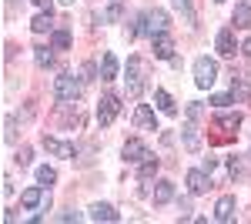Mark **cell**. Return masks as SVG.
I'll return each mask as SVG.
<instances>
[{"label": "cell", "instance_id": "6da1fadb", "mask_svg": "<svg viewBox=\"0 0 251 224\" xmlns=\"http://www.w3.org/2000/svg\"><path fill=\"white\" fill-rule=\"evenodd\" d=\"M127 97H141V91L148 87V60L141 57H131L127 60Z\"/></svg>", "mask_w": 251, "mask_h": 224}, {"label": "cell", "instance_id": "7a4b0ae2", "mask_svg": "<svg viewBox=\"0 0 251 224\" xmlns=\"http://www.w3.org/2000/svg\"><path fill=\"white\" fill-rule=\"evenodd\" d=\"M80 77L74 74H60L57 80H54V97H57L60 104H77V97H80Z\"/></svg>", "mask_w": 251, "mask_h": 224}, {"label": "cell", "instance_id": "3957f363", "mask_svg": "<svg viewBox=\"0 0 251 224\" xmlns=\"http://www.w3.org/2000/svg\"><path fill=\"white\" fill-rule=\"evenodd\" d=\"M214 80H218V64L211 57H198L194 60V84L208 91V87H214Z\"/></svg>", "mask_w": 251, "mask_h": 224}, {"label": "cell", "instance_id": "277c9868", "mask_svg": "<svg viewBox=\"0 0 251 224\" xmlns=\"http://www.w3.org/2000/svg\"><path fill=\"white\" fill-rule=\"evenodd\" d=\"M117 111H121V100H117L114 94H104L100 104H97V124H100V127H111Z\"/></svg>", "mask_w": 251, "mask_h": 224}, {"label": "cell", "instance_id": "5b68a950", "mask_svg": "<svg viewBox=\"0 0 251 224\" xmlns=\"http://www.w3.org/2000/svg\"><path fill=\"white\" fill-rule=\"evenodd\" d=\"M151 47H154V57H157V60H171V57H174V37L168 34V30L151 34Z\"/></svg>", "mask_w": 251, "mask_h": 224}, {"label": "cell", "instance_id": "8992f818", "mask_svg": "<svg viewBox=\"0 0 251 224\" xmlns=\"http://www.w3.org/2000/svg\"><path fill=\"white\" fill-rule=\"evenodd\" d=\"M124 161L127 164H141V161H148L151 157V150H148V144L144 141H137V137H131V141H124Z\"/></svg>", "mask_w": 251, "mask_h": 224}, {"label": "cell", "instance_id": "52a82bcc", "mask_svg": "<svg viewBox=\"0 0 251 224\" xmlns=\"http://www.w3.org/2000/svg\"><path fill=\"white\" fill-rule=\"evenodd\" d=\"M214 47H218V54H221V57H234V50H241V47L234 44V30H231V27L218 30V40H214Z\"/></svg>", "mask_w": 251, "mask_h": 224}, {"label": "cell", "instance_id": "ba28073f", "mask_svg": "<svg viewBox=\"0 0 251 224\" xmlns=\"http://www.w3.org/2000/svg\"><path fill=\"white\" fill-rule=\"evenodd\" d=\"M211 187V174L208 171H188V191L191 194H204Z\"/></svg>", "mask_w": 251, "mask_h": 224}, {"label": "cell", "instance_id": "9c48e42d", "mask_svg": "<svg viewBox=\"0 0 251 224\" xmlns=\"http://www.w3.org/2000/svg\"><path fill=\"white\" fill-rule=\"evenodd\" d=\"M87 218H91V221H97V224H100V221L114 224L117 218H121V214H117V211H114L111 204H91V207H87Z\"/></svg>", "mask_w": 251, "mask_h": 224}, {"label": "cell", "instance_id": "30bf717a", "mask_svg": "<svg viewBox=\"0 0 251 224\" xmlns=\"http://www.w3.org/2000/svg\"><path fill=\"white\" fill-rule=\"evenodd\" d=\"M214 221H221V224L234 221V198L231 194H225V198L214 204Z\"/></svg>", "mask_w": 251, "mask_h": 224}, {"label": "cell", "instance_id": "8fae6325", "mask_svg": "<svg viewBox=\"0 0 251 224\" xmlns=\"http://www.w3.org/2000/svg\"><path fill=\"white\" fill-rule=\"evenodd\" d=\"M20 204L27 207V211H30V207H37V204H50V198H47V194H44V191H40V187H27V191H24V194H20Z\"/></svg>", "mask_w": 251, "mask_h": 224}, {"label": "cell", "instance_id": "7c38bea8", "mask_svg": "<svg viewBox=\"0 0 251 224\" xmlns=\"http://www.w3.org/2000/svg\"><path fill=\"white\" fill-rule=\"evenodd\" d=\"M134 124L141 127V131H157V121H154V111L148 107V104H141L134 111Z\"/></svg>", "mask_w": 251, "mask_h": 224}, {"label": "cell", "instance_id": "4fadbf2b", "mask_svg": "<svg viewBox=\"0 0 251 224\" xmlns=\"http://www.w3.org/2000/svg\"><path fill=\"white\" fill-rule=\"evenodd\" d=\"M44 148L50 150V154H57V157H77L74 144H67V141H57V137H44Z\"/></svg>", "mask_w": 251, "mask_h": 224}, {"label": "cell", "instance_id": "5bb4252c", "mask_svg": "<svg viewBox=\"0 0 251 224\" xmlns=\"http://www.w3.org/2000/svg\"><path fill=\"white\" fill-rule=\"evenodd\" d=\"M181 144H184V150H198V148H201L198 131H194V121H188V124L181 127Z\"/></svg>", "mask_w": 251, "mask_h": 224}, {"label": "cell", "instance_id": "9a60e30c", "mask_svg": "<svg viewBox=\"0 0 251 224\" xmlns=\"http://www.w3.org/2000/svg\"><path fill=\"white\" fill-rule=\"evenodd\" d=\"M174 198V184L171 181H157L154 184V204H168Z\"/></svg>", "mask_w": 251, "mask_h": 224}, {"label": "cell", "instance_id": "2e32d148", "mask_svg": "<svg viewBox=\"0 0 251 224\" xmlns=\"http://www.w3.org/2000/svg\"><path fill=\"white\" fill-rule=\"evenodd\" d=\"M214 124L225 127V131H238V127H241V114H238V111H234V114H218Z\"/></svg>", "mask_w": 251, "mask_h": 224}, {"label": "cell", "instance_id": "e0dca14e", "mask_svg": "<svg viewBox=\"0 0 251 224\" xmlns=\"http://www.w3.org/2000/svg\"><path fill=\"white\" fill-rule=\"evenodd\" d=\"M100 77H104V80H114V77H117V57L114 54L100 57Z\"/></svg>", "mask_w": 251, "mask_h": 224}, {"label": "cell", "instance_id": "ac0fdd59", "mask_svg": "<svg viewBox=\"0 0 251 224\" xmlns=\"http://www.w3.org/2000/svg\"><path fill=\"white\" fill-rule=\"evenodd\" d=\"M231 24H234V27H251V7H248V3H238V7H234Z\"/></svg>", "mask_w": 251, "mask_h": 224}, {"label": "cell", "instance_id": "d6986e66", "mask_svg": "<svg viewBox=\"0 0 251 224\" xmlns=\"http://www.w3.org/2000/svg\"><path fill=\"white\" fill-rule=\"evenodd\" d=\"M154 100H157V107H161L164 114H177V104L171 100V94H168V91H161V87H157V91H154Z\"/></svg>", "mask_w": 251, "mask_h": 224}, {"label": "cell", "instance_id": "ffe728a7", "mask_svg": "<svg viewBox=\"0 0 251 224\" xmlns=\"http://www.w3.org/2000/svg\"><path fill=\"white\" fill-rule=\"evenodd\" d=\"M50 27H54V24H50V14H47V10H40L37 17L30 20V30H34V34H47Z\"/></svg>", "mask_w": 251, "mask_h": 224}, {"label": "cell", "instance_id": "44dd1931", "mask_svg": "<svg viewBox=\"0 0 251 224\" xmlns=\"http://www.w3.org/2000/svg\"><path fill=\"white\" fill-rule=\"evenodd\" d=\"M121 14H124V0H114L107 10H104V17L100 20H107V24H114V20H121Z\"/></svg>", "mask_w": 251, "mask_h": 224}, {"label": "cell", "instance_id": "7402d4cb", "mask_svg": "<svg viewBox=\"0 0 251 224\" xmlns=\"http://www.w3.org/2000/svg\"><path fill=\"white\" fill-rule=\"evenodd\" d=\"M37 181H40L44 187H50L54 181H57V171H54V168H47V164H44V168H37Z\"/></svg>", "mask_w": 251, "mask_h": 224}, {"label": "cell", "instance_id": "603a6c76", "mask_svg": "<svg viewBox=\"0 0 251 224\" xmlns=\"http://www.w3.org/2000/svg\"><path fill=\"white\" fill-rule=\"evenodd\" d=\"M34 60H37V67H50V64H54V54H50L47 47H37V50H34Z\"/></svg>", "mask_w": 251, "mask_h": 224}, {"label": "cell", "instance_id": "cb8c5ba5", "mask_svg": "<svg viewBox=\"0 0 251 224\" xmlns=\"http://www.w3.org/2000/svg\"><path fill=\"white\" fill-rule=\"evenodd\" d=\"M157 171V157L154 154H151V157H148V161H141V177H144V181H148V177H151V174H154Z\"/></svg>", "mask_w": 251, "mask_h": 224}, {"label": "cell", "instance_id": "d4e9b609", "mask_svg": "<svg viewBox=\"0 0 251 224\" xmlns=\"http://www.w3.org/2000/svg\"><path fill=\"white\" fill-rule=\"evenodd\" d=\"M54 47H57V50H67V47H71V34H67V30H54Z\"/></svg>", "mask_w": 251, "mask_h": 224}, {"label": "cell", "instance_id": "484cf974", "mask_svg": "<svg viewBox=\"0 0 251 224\" xmlns=\"http://www.w3.org/2000/svg\"><path fill=\"white\" fill-rule=\"evenodd\" d=\"M177 7H181V14H184V20L188 24H194V10H191V0H174Z\"/></svg>", "mask_w": 251, "mask_h": 224}, {"label": "cell", "instance_id": "4316f807", "mask_svg": "<svg viewBox=\"0 0 251 224\" xmlns=\"http://www.w3.org/2000/svg\"><path fill=\"white\" fill-rule=\"evenodd\" d=\"M231 100H234V94H214V97H211V104H214V107H228Z\"/></svg>", "mask_w": 251, "mask_h": 224}, {"label": "cell", "instance_id": "83f0119b", "mask_svg": "<svg viewBox=\"0 0 251 224\" xmlns=\"http://www.w3.org/2000/svg\"><path fill=\"white\" fill-rule=\"evenodd\" d=\"M14 127H17V117H7V124H3V141H14Z\"/></svg>", "mask_w": 251, "mask_h": 224}, {"label": "cell", "instance_id": "f1b7e54d", "mask_svg": "<svg viewBox=\"0 0 251 224\" xmlns=\"http://www.w3.org/2000/svg\"><path fill=\"white\" fill-rule=\"evenodd\" d=\"M201 114H204V107H201L198 100H191V104H188V121H198Z\"/></svg>", "mask_w": 251, "mask_h": 224}, {"label": "cell", "instance_id": "f546056e", "mask_svg": "<svg viewBox=\"0 0 251 224\" xmlns=\"http://www.w3.org/2000/svg\"><path fill=\"white\" fill-rule=\"evenodd\" d=\"M80 80H84V84L94 80V64H84V67H80Z\"/></svg>", "mask_w": 251, "mask_h": 224}, {"label": "cell", "instance_id": "4dcf8cb0", "mask_svg": "<svg viewBox=\"0 0 251 224\" xmlns=\"http://www.w3.org/2000/svg\"><path fill=\"white\" fill-rule=\"evenodd\" d=\"M17 164H20V168H27V164H30V148H20L17 150Z\"/></svg>", "mask_w": 251, "mask_h": 224}, {"label": "cell", "instance_id": "1f68e13d", "mask_svg": "<svg viewBox=\"0 0 251 224\" xmlns=\"http://www.w3.org/2000/svg\"><path fill=\"white\" fill-rule=\"evenodd\" d=\"M181 218H191V201L188 198H181Z\"/></svg>", "mask_w": 251, "mask_h": 224}, {"label": "cell", "instance_id": "d6a6232c", "mask_svg": "<svg viewBox=\"0 0 251 224\" xmlns=\"http://www.w3.org/2000/svg\"><path fill=\"white\" fill-rule=\"evenodd\" d=\"M60 221H80V214H77V211H64V214H60Z\"/></svg>", "mask_w": 251, "mask_h": 224}, {"label": "cell", "instance_id": "836d02e7", "mask_svg": "<svg viewBox=\"0 0 251 224\" xmlns=\"http://www.w3.org/2000/svg\"><path fill=\"white\" fill-rule=\"evenodd\" d=\"M10 194H14V181H10V177H3V198H10Z\"/></svg>", "mask_w": 251, "mask_h": 224}, {"label": "cell", "instance_id": "e575fe53", "mask_svg": "<svg viewBox=\"0 0 251 224\" xmlns=\"http://www.w3.org/2000/svg\"><path fill=\"white\" fill-rule=\"evenodd\" d=\"M204 171H208V174H214V171H218V161H214V157H208V161H204Z\"/></svg>", "mask_w": 251, "mask_h": 224}, {"label": "cell", "instance_id": "d590c367", "mask_svg": "<svg viewBox=\"0 0 251 224\" xmlns=\"http://www.w3.org/2000/svg\"><path fill=\"white\" fill-rule=\"evenodd\" d=\"M34 3H37L40 10H47V14H50V7H54V3H50V0H34Z\"/></svg>", "mask_w": 251, "mask_h": 224}, {"label": "cell", "instance_id": "8d00e7d4", "mask_svg": "<svg viewBox=\"0 0 251 224\" xmlns=\"http://www.w3.org/2000/svg\"><path fill=\"white\" fill-rule=\"evenodd\" d=\"M241 54H245V57H251V37L245 40V44H241Z\"/></svg>", "mask_w": 251, "mask_h": 224}, {"label": "cell", "instance_id": "74e56055", "mask_svg": "<svg viewBox=\"0 0 251 224\" xmlns=\"http://www.w3.org/2000/svg\"><path fill=\"white\" fill-rule=\"evenodd\" d=\"M60 3H64V7H71V3H74V0H60Z\"/></svg>", "mask_w": 251, "mask_h": 224}, {"label": "cell", "instance_id": "f35d334b", "mask_svg": "<svg viewBox=\"0 0 251 224\" xmlns=\"http://www.w3.org/2000/svg\"><path fill=\"white\" fill-rule=\"evenodd\" d=\"M7 3H17V0H7Z\"/></svg>", "mask_w": 251, "mask_h": 224}, {"label": "cell", "instance_id": "ab89813d", "mask_svg": "<svg viewBox=\"0 0 251 224\" xmlns=\"http://www.w3.org/2000/svg\"><path fill=\"white\" fill-rule=\"evenodd\" d=\"M218 3H221V0H218Z\"/></svg>", "mask_w": 251, "mask_h": 224}]
</instances>
